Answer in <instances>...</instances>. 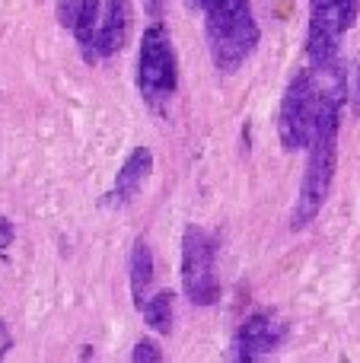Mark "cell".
<instances>
[{"label":"cell","instance_id":"5b68a950","mask_svg":"<svg viewBox=\"0 0 360 363\" xmlns=\"http://www.w3.org/2000/svg\"><path fill=\"white\" fill-rule=\"evenodd\" d=\"M360 0H310V29H306V61L338 57L342 35L354 26Z\"/></svg>","mask_w":360,"mask_h":363},{"label":"cell","instance_id":"5bb4252c","mask_svg":"<svg viewBox=\"0 0 360 363\" xmlns=\"http://www.w3.org/2000/svg\"><path fill=\"white\" fill-rule=\"evenodd\" d=\"M13 236H16V230H13V223L6 217H0V255H4L6 249L13 245Z\"/></svg>","mask_w":360,"mask_h":363},{"label":"cell","instance_id":"9a60e30c","mask_svg":"<svg viewBox=\"0 0 360 363\" xmlns=\"http://www.w3.org/2000/svg\"><path fill=\"white\" fill-rule=\"evenodd\" d=\"M144 6H147V16H153V23H157L166 10V0H144Z\"/></svg>","mask_w":360,"mask_h":363},{"label":"cell","instance_id":"6da1fadb","mask_svg":"<svg viewBox=\"0 0 360 363\" xmlns=\"http://www.w3.org/2000/svg\"><path fill=\"white\" fill-rule=\"evenodd\" d=\"M204 13V38L214 64L230 74L246 64V57L259 48V23L252 16L249 0H189Z\"/></svg>","mask_w":360,"mask_h":363},{"label":"cell","instance_id":"30bf717a","mask_svg":"<svg viewBox=\"0 0 360 363\" xmlns=\"http://www.w3.org/2000/svg\"><path fill=\"white\" fill-rule=\"evenodd\" d=\"M172 309H176V296L169 290H159V294H150V300L140 303V313H144V322L153 328L157 335H169L172 332Z\"/></svg>","mask_w":360,"mask_h":363},{"label":"cell","instance_id":"9c48e42d","mask_svg":"<svg viewBox=\"0 0 360 363\" xmlns=\"http://www.w3.org/2000/svg\"><path fill=\"white\" fill-rule=\"evenodd\" d=\"M128 281H131V300L144 303L147 294H150V284H153V255H150V245L147 239H137L131 245V258H128Z\"/></svg>","mask_w":360,"mask_h":363},{"label":"cell","instance_id":"7a4b0ae2","mask_svg":"<svg viewBox=\"0 0 360 363\" xmlns=\"http://www.w3.org/2000/svg\"><path fill=\"white\" fill-rule=\"evenodd\" d=\"M137 89L147 106L159 115L166 112V106L172 102V96L179 89V57H176V48H172L169 32H166V26L159 19L140 38Z\"/></svg>","mask_w":360,"mask_h":363},{"label":"cell","instance_id":"8992f818","mask_svg":"<svg viewBox=\"0 0 360 363\" xmlns=\"http://www.w3.org/2000/svg\"><path fill=\"white\" fill-rule=\"evenodd\" d=\"M287 338V322L278 319L274 313H255L236 328V338H233V357L249 363V360H259L268 357L281 347V341Z\"/></svg>","mask_w":360,"mask_h":363},{"label":"cell","instance_id":"e0dca14e","mask_svg":"<svg viewBox=\"0 0 360 363\" xmlns=\"http://www.w3.org/2000/svg\"><path fill=\"white\" fill-rule=\"evenodd\" d=\"M6 351H10V332H6V325L0 322V357H4Z\"/></svg>","mask_w":360,"mask_h":363},{"label":"cell","instance_id":"3957f363","mask_svg":"<svg viewBox=\"0 0 360 363\" xmlns=\"http://www.w3.org/2000/svg\"><path fill=\"white\" fill-rule=\"evenodd\" d=\"M306 172L300 182L297 207H293V230H306L313 220L319 217L325 198H329L332 179H335V163H338V128H325L316 131V138L306 144Z\"/></svg>","mask_w":360,"mask_h":363},{"label":"cell","instance_id":"ba28073f","mask_svg":"<svg viewBox=\"0 0 360 363\" xmlns=\"http://www.w3.org/2000/svg\"><path fill=\"white\" fill-rule=\"evenodd\" d=\"M150 169H153V153L147 150V147H134L131 157L125 160V166H121L118 176H115L112 198H108V204H128V201H131L134 194L140 191V185L147 182Z\"/></svg>","mask_w":360,"mask_h":363},{"label":"cell","instance_id":"7c38bea8","mask_svg":"<svg viewBox=\"0 0 360 363\" xmlns=\"http://www.w3.org/2000/svg\"><path fill=\"white\" fill-rule=\"evenodd\" d=\"M131 360L134 363H157V360H163V351H159L153 341H140V345L131 351Z\"/></svg>","mask_w":360,"mask_h":363},{"label":"cell","instance_id":"277c9868","mask_svg":"<svg viewBox=\"0 0 360 363\" xmlns=\"http://www.w3.org/2000/svg\"><path fill=\"white\" fill-rule=\"evenodd\" d=\"M182 290L195 306H214L220 300L217 242L208 230L195 223L182 233Z\"/></svg>","mask_w":360,"mask_h":363},{"label":"cell","instance_id":"2e32d148","mask_svg":"<svg viewBox=\"0 0 360 363\" xmlns=\"http://www.w3.org/2000/svg\"><path fill=\"white\" fill-rule=\"evenodd\" d=\"M351 108L360 115V61H357V77H354V93H351Z\"/></svg>","mask_w":360,"mask_h":363},{"label":"cell","instance_id":"4fadbf2b","mask_svg":"<svg viewBox=\"0 0 360 363\" xmlns=\"http://www.w3.org/2000/svg\"><path fill=\"white\" fill-rule=\"evenodd\" d=\"M77 6H80V0H57V23H61L64 29H70Z\"/></svg>","mask_w":360,"mask_h":363},{"label":"cell","instance_id":"8fae6325","mask_svg":"<svg viewBox=\"0 0 360 363\" xmlns=\"http://www.w3.org/2000/svg\"><path fill=\"white\" fill-rule=\"evenodd\" d=\"M99 13H102V0H80L74 13V23H70V32H74L77 45L83 48V57L89 61V45H93L96 26H99Z\"/></svg>","mask_w":360,"mask_h":363},{"label":"cell","instance_id":"52a82bcc","mask_svg":"<svg viewBox=\"0 0 360 363\" xmlns=\"http://www.w3.org/2000/svg\"><path fill=\"white\" fill-rule=\"evenodd\" d=\"M134 23V6L131 0H106V10L99 13V26H96L93 45H89V64L108 61L125 48L128 35H131Z\"/></svg>","mask_w":360,"mask_h":363}]
</instances>
